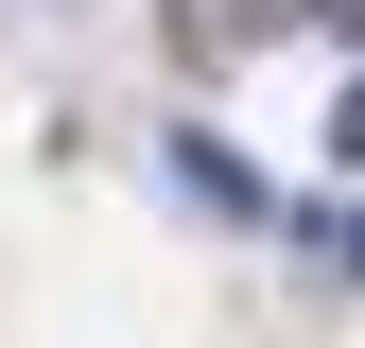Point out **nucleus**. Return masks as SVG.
Segmentation results:
<instances>
[{"label":"nucleus","instance_id":"nucleus-1","mask_svg":"<svg viewBox=\"0 0 365 348\" xmlns=\"http://www.w3.org/2000/svg\"><path fill=\"white\" fill-rule=\"evenodd\" d=\"M313 18H331V35H365V0H313Z\"/></svg>","mask_w":365,"mask_h":348},{"label":"nucleus","instance_id":"nucleus-2","mask_svg":"<svg viewBox=\"0 0 365 348\" xmlns=\"http://www.w3.org/2000/svg\"><path fill=\"white\" fill-rule=\"evenodd\" d=\"M331 140H348V157H365V87H348V122H331Z\"/></svg>","mask_w":365,"mask_h":348},{"label":"nucleus","instance_id":"nucleus-3","mask_svg":"<svg viewBox=\"0 0 365 348\" xmlns=\"http://www.w3.org/2000/svg\"><path fill=\"white\" fill-rule=\"evenodd\" d=\"M331 244H348V261H365V209H348V227H331Z\"/></svg>","mask_w":365,"mask_h":348}]
</instances>
